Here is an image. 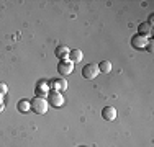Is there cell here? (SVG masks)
Wrapping results in <instances>:
<instances>
[{"label": "cell", "mask_w": 154, "mask_h": 147, "mask_svg": "<svg viewBox=\"0 0 154 147\" xmlns=\"http://www.w3.org/2000/svg\"><path fill=\"white\" fill-rule=\"evenodd\" d=\"M30 103H31V111H35L36 115H45L48 110H49V103H48L46 98L35 97Z\"/></svg>", "instance_id": "cell-1"}, {"label": "cell", "mask_w": 154, "mask_h": 147, "mask_svg": "<svg viewBox=\"0 0 154 147\" xmlns=\"http://www.w3.org/2000/svg\"><path fill=\"white\" fill-rule=\"evenodd\" d=\"M48 103H49V106H53V108H61V106L64 105V97H62L61 92L51 90L49 95H48Z\"/></svg>", "instance_id": "cell-2"}, {"label": "cell", "mask_w": 154, "mask_h": 147, "mask_svg": "<svg viewBox=\"0 0 154 147\" xmlns=\"http://www.w3.org/2000/svg\"><path fill=\"white\" fill-rule=\"evenodd\" d=\"M131 44H133L134 47H138V49H144V47L148 46V39H146L144 36L136 34L133 39H131Z\"/></svg>", "instance_id": "cell-9"}, {"label": "cell", "mask_w": 154, "mask_h": 147, "mask_svg": "<svg viewBox=\"0 0 154 147\" xmlns=\"http://www.w3.org/2000/svg\"><path fill=\"white\" fill-rule=\"evenodd\" d=\"M72 70H74V64H72L69 59H66V61H59V64H57V72H59L62 77L72 74Z\"/></svg>", "instance_id": "cell-4"}, {"label": "cell", "mask_w": 154, "mask_h": 147, "mask_svg": "<svg viewBox=\"0 0 154 147\" xmlns=\"http://www.w3.org/2000/svg\"><path fill=\"white\" fill-rule=\"evenodd\" d=\"M100 74V70H98V65L97 64H87L85 67L82 69V75H84V79H87V80H94L95 77Z\"/></svg>", "instance_id": "cell-3"}, {"label": "cell", "mask_w": 154, "mask_h": 147, "mask_svg": "<svg viewBox=\"0 0 154 147\" xmlns=\"http://www.w3.org/2000/svg\"><path fill=\"white\" fill-rule=\"evenodd\" d=\"M49 85H48V82H39L38 85H36L35 88V93H36V97H39V98H48V95H49Z\"/></svg>", "instance_id": "cell-6"}, {"label": "cell", "mask_w": 154, "mask_h": 147, "mask_svg": "<svg viewBox=\"0 0 154 147\" xmlns=\"http://www.w3.org/2000/svg\"><path fill=\"white\" fill-rule=\"evenodd\" d=\"M97 65H98V70L103 72V74H108L112 70V62L110 61H102L100 64H97Z\"/></svg>", "instance_id": "cell-13"}, {"label": "cell", "mask_w": 154, "mask_h": 147, "mask_svg": "<svg viewBox=\"0 0 154 147\" xmlns=\"http://www.w3.org/2000/svg\"><path fill=\"white\" fill-rule=\"evenodd\" d=\"M17 108H18V111L20 113H23V115H26L28 111H31V103L28 101V100H20L18 101V105H17Z\"/></svg>", "instance_id": "cell-10"}, {"label": "cell", "mask_w": 154, "mask_h": 147, "mask_svg": "<svg viewBox=\"0 0 154 147\" xmlns=\"http://www.w3.org/2000/svg\"><path fill=\"white\" fill-rule=\"evenodd\" d=\"M102 118H103L105 121H115L116 119V110L113 108V106H105V108L102 110Z\"/></svg>", "instance_id": "cell-8"}, {"label": "cell", "mask_w": 154, "mask_h": 147, "mask_svg": "<svg viewBox=\"0 0 154 147\" xmlns=\"http://www.w3.org/2000/svg\"><path fill=\"white\" fill-rule=\"evenodd\" d=\"M148 25H149V26H152V25H154V15H149V21H148Z\"/></svg>", "instance_id": "cell-16"}, {"label": "cell", "mask_w": 154, "mask_h": 147, "mask_svg": "<svg viewBox=\"0 0 154 147\" xmlns=\"http://www.w3.org/2000/svg\"><path fill=\"white\" fill-rule=\"evenodd\" d=\"M7 90H8V88H7V85L0 82V95H5V93H7Z\"/></svg>", "instance_id": "cell-14"}, {"label": "cell", "mask_w": 154, "mask_h": 147, "mask_svg": "<svg viewBox=\"0 0 154 147\" xmlns=\"http://www.w3.org/2000/svg\"><path fill=\"white\" fill-rule=\"evenodd\" d=\"M69 52H71V49L66 44H59L56 47V51H54V56L59 59V61H66V59H69Z\"/></svg>", "instance_id": "cell-7"}, {"label": "cell", "mask_w": 154, "mask_h": 147, "mask_svg": "<svg viewBox=\"0 0 154 147\" xmlns=\"http://www.w3.org/2000/svg\"><path fill=\"white\" fill-rule=\"evenodd\" d=\"M146 47H148V51L152 54V49H154V44H152V41H148V46H146Z\"/></svg>", "instance_id": "cell-15"}, {"label": "cell", "mask_w": 154, "mask_h": 147, "mask_svg": "<svg viewBox=\"0 0 154 147\" xmlns=\"http://www.w3.org/2000/svg\"><path fill=\"white\" fill-rule=\"evenodd\" d=\"M82 57H84V54H82V51H80V49H72L71 52H69V61H71L72 64L80 62V61H82Z\"/></svg>", "instance_id": "cell-11"}, {"label": "cell", "mask_w": 154, "mask_h": 147, "mask_svg": "<svg viewBox=\"0 0 154 147\" xmlns=\"http://www.w3.org/2000/svg\"><path fill=\"white\" fill-rule=\"evenodd\" d=\"M138 29H139L138 34H139V36H144V38H146V36H151V34H152V26H149L148 23H141Z\"/></svg>", "instance_id": "cell-12"}, {"label": "cell", "mask_w": 154, "mask_h": 147, "mask_svg": "<svg viewBox=\"0 0 154 147\" xmlns=\"http://www.w3.org/2000/svg\"><path fill=\"white\" fill-rule=\"evenodd\" d=\"M49 85V90H56V92H66L67 90V82L64 79H53L51 82H48Z\"/></svg>", "instance_id": "cell-5"}]
</instances>
